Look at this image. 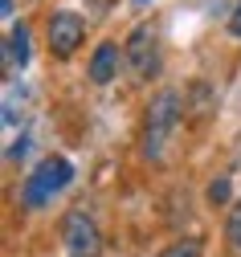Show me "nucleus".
Wrapping results in <instances>:
<instances>
[{
	"label": "nucleus",
	"mask_w": 241,
	"mask_h": 257,
	"mask_svg": "<svg viewBox=\"0 0 241 257\" xmlns=\"http://www.w3.org/2000/svg\"><path fill=\"white\" fill-rule=\"evenodd\" d=\"M61 245L70 249V257H94L98 253V224L86 212H70L61 220Z\"/></svg>",
	"instance_id": "obj_5"
},
{
	"label": "nucleus",
	"mask_w": 241,
	"mask_h": 257,
	"mask_svg": "<svg viewBox=\"0 0 241 257\" xmlns=\"http://www.w3.org/2000/svg\"><path fill=\"white\" fill-rule=\"evenodd\" d=\"M204 196H209V204H229V196H233V188H229V176L213 180V184H209V192H204Z\"/></svg>",
	"instance_id": "obj_11"
},
{
	"label": "nucleus",
	"mask_w": 241,
	"mask_h": 257,
	"mask_svg": "<svg viewBox=\"0 0 241 257\" xmlns=\"http://www.w3.org/2000/svg\"><path fill=\"white\" fill-rule=\"evenodd\" d=\"M135 5H147V0H135Z\"/></svg>",
	"instance_id": "obj_14"
},
{
	"label": "nucleus",
	"mask_w": 241,
	"mask_h": 257,
	"mask_svg": "<svg viewBox=\"0 0 241 257\" xmlns=\"http://www.w3.org/2000/svg\"><path fill=\"white\" fill-rule=\"evenodd\" d=\"M119 61H127L123 53H119V45L115 41H98V49L90 53V82L94 86H111L115 78H119Z\"/></svg>",
	"instance_id": "obj_6"
},
{
	"label": "nucleus",
	"mask_w": 241,
	"mask_h": 257,
	"mask_svg": "<svg viewBox=\"0 0 241 257\" xmlns=\"http://www.w3.org/2000/svg\"><path fill=\"white\" fill-rule=\"evenodd\" d=\"M123 57H127V66L135 78H151L159 70V45H155V29L151 25H135L131 29V37L123 45Z\"/></svg>",
	"instance_id": "obj_4"
},
{
	"label": "nucleus",
	"mask_w": 241,
	"mask_h": 257,
	"mask_svg": "<svg viewBox=\"0 0 241 257\" xmlns=\"http://www.w3.org/2000/svg\"><path fill=\"white\" fill-rule=\"evenodd\" d=\"M70 180H74L70 159L49 155V159H41V164L25 176V184H21V204H25V208H45Z\"/></svg>",
	"instance_id": "obj_2"
},
{
	"label": "nucleus",
	"mask_w": 241,
	"mask_h": 257,
	"mask_svg": "<svg viewBox=\"0 0 241 257\" xmlns=\"http://www.w3.org/2000/svg\"><path fill=\"white\" fill-rule=\"evenodd\" d=\"M180 118H184V98L176 90H159L151 98V106H147V118H143V155L147 159L164 155V143H168L172 131H176Z\"/></svg>",
	"instance_id": "obj_1"
},
{
	"label": "nucleus",
	"mask_w": 241,
	"mask_h": 257,
	"mask_svg": "<svg viewBox=\"0 0 241 257\" xmlns=\"http://www.w3.org/2000/svg\"><path fill=\"white\" fill-rule=\"evenodd\" d=\"M200 253H204V245L196 237H180V241H172L159 257H200Z\"/></svg>",
	"instance_id": "obj_9"
},
{
	"label": "nucleus",
	"mask_w": 241,
	"mask_h": 257,
	"mask_svg": "<svg viewBox=\"0 0 241 257\" xmlns=\"http://www.w3.org/2000/svg\"><path fill=\"white\" fill-rule=\"evenodd\" d=\"M13 9H17L13 0H0V13H5V17H13Z\"/></svg>",
	"instance_id": "obj_13"
},
{
	"label": "nucleus",
	"mask_w": 241,
	"mask_h": 257,
	"mask_svg": "<svg viewBox=\"0 0 241 257\" xmlns=\"http://www.w3.org/2000/svg\"><path fill=\"white\" fill-rule=\"evenodd\" d=\"M86 41V21L70 9H61L49 17V29H45V45H49V57L53 61H70Z\"/></svg>",
	"instance_id": "obj_3"
},
{
	"label": "nucleus",
	"mask_w": 241,
	"mask_h": 257,
	"mask_svg": "<svg viewBox=\"0 0 241 257\" xmlns=\"http://www.w3.org/2000/svg\"><path fill=\"white\" fill-rule=\"evenodd\" d=\"M225 237L233 249H241V200L229 204V220H225Z\"/></svg>",
	"instance_id": "obj_10"
},
{
	"label": "nucleus",
	"mask_w": 241,
	"mask_h": 257,
	"mask_svg": "<svg viewBox=\"0 0 241 257\" xmlns=\"http://www.w3.org/2000/svg\"><path fill=\"white\" fill-rule=\"evenodd\" d=\"M229 33L241 37V0H237V9H233V17H229Z\"/></svg>",
	"instance_id": "obj_12"
},
{
	"label": "nucleus",
	"mask_w": 241,
	"mask_h": 257,
	"mask_svg": "<svg viewBox=\"0 0 241 257\" xmlns=\"http://www.w3.org/2000/svg\"><path fill=\"white\" fill-rule=\"evenodd\" d=\"M25 66H29V25H13L9 41H5V70L17 74Z\"/></svg>",
	"instance_id": "obj_7"
},
{
	"label": "nucleus",
	"mask_w": 241,
	"mask_h": 257,
	"mask_svg": "<svg viewBox=\"0 0 241 257\" xmlns=\"http://www.w3.org/2000/svg\"><path fill=\"white\" fill-rule=\"evenodd\" d=\"M184 106H192V110H188L192 118H204V114H209V110L217 106V98H213V90L204 86V82H196V86H192V102L184 98Z\"/></svg>",
	"instance_id": "obj_8"
}]
</instances>
